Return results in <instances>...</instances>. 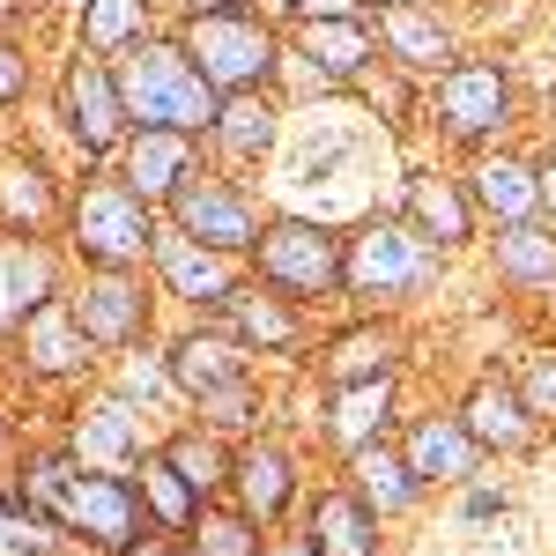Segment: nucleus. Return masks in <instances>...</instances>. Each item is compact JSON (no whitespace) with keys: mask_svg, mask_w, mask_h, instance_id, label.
<instances>
[{"mask_svg":"<svg viewBox=\"0 0 556 556\" xmlns=\"http://www.w3.org/2000/svg\"><path fill=\"white\" fill-rule=\"evenodd\" d=\"M438 282H445V253L416 223H401L393 208H371L349 223L342 304H356V312H401L408 319L424 298H438Z\"/></svg>","mask_w":556,"mask_h":556,"instance_id":"f257e3e1","label":"nucleus"},{"mask_svg":"<svg viewBox=\"0 0 556 556\" xmlns=\"http://www.w3.org/2000/svg\"><path fill=\"white\" fill-rule=\"evenodd\" d=\"M172 38L186 60L201 67L215 97H245V89H282L290 75V30H275L253 0H215V8H186L172 15Z\"/></svg>","mask_w":556,"mask_h":556,"instance_id":"f03ea898","label":"nucleus"},{"mask_svg":"<svg viewBox=\"0 0 556 556\" xmlns=\"http://www.w3.org/2000/svg\"><path fill=\"white\" fill-rule=\"evenodd\" d=\"M164 238V208H149L112 164H83L60 208V253L75 267H149Z\"/></svg>","mask_w":556,"mask_h":556,"instance_id":"7ed1b4c3","label":"nucleus"},{"mask_svg":"<svg viewBox=\"0 0 556 556\" xmlns=\"http://www.w3.org/2000/svg\"><path fill=\"white\" fill-rule=\"evenodd\" d=\"M519 119H527L519 112V75L497 52H460L438 83H424V127L460 156L505 149L519 134Z\"/></svg>","mask_w":556,"mask_h":556,"instance_id":"20e7f679","label":"nucleus"},{"mask_svg":"<svg viewBox=\"0 0 556 556\" xmlns=\"http://www.w3.org/2000/svg\"><path fill=\"white\" fill-rule=\"evenodd\" d=\"M342 253H349L342 223L304 215V208H267L245 267H253L267 290H282V298H298L304 312H319V304H342Z\"/></svg>","mask_w":556,"mask_h":556,"instance_id":"39448f33","label":"nucleus"},{"mask_svg":"<svg viewBox=\"0 0 556 556\" xmlns=\"http://www.w3.org/2000/svg\"><path fill=\"white\" fill-rule=\"evenodd\" d=\"M112 67H119V97H127V119H134V127H186V134H208L215 112H223V97L201 83V67L186 60V45H178L172 30L141 38L134 52H119Z\"/></svg>","mask_w":556,"mask_h":556,"instance_id":"423d86ee","label":"nucleus"},{"mask_svg":"<svg viewBox=\"0 0 556 556\" xmlns=\"http://www.w3.org/2000/svg\"><path fill=\"white\" fill-rule=\"evenodd\" d=\"M8 364H15V379L45 386V393H83V386L104 379V349L83 334L67 290H52V298L8 319Z\"/></svg>","mask_w":556,"mask_h":556,"instance_id":"0eeeda50","label":"nucleus"},{"mask_svg":"<svg viewBox=\"0 0 556 556\" xmlns=\"http://www.w3.org/2000/svg\"><path fill=\"white\" fill-rule=\"evenodd\" d=\"M52 119H60L67 149H75L83 164H112L119 141L134 134L127 97H119V67L97 60V52H83V45H67V60H60V75H52Z\"/></svg>","mask_w":556,"mask_h":556,"instance_id":"6e6552de","label":"nucleus"},{"mask_svg":"<svg viewBox=\"0 0 556 556\" xmlns=\"http://www.w3.org/2000/svg\"><path fill=\"white\" fill-rule=\"evenodd\" d=\"M67 304H75L83 334L104 349V364H112V356H127V349L156 342L164 290H156L149 267H75V275H67Z\"/></svg>","mask_w":556,"mask_h":556,"instance_id":"1a4fd4ad","label":"nucleus"},{"mask_svg":"<svg viewBox=\"0 0 556 556\" xmlns=\"http://www.w3.org/2000/svg\"><path fill=\"white\" fill-rule=\"evenodd\" d=\"M304 497H312V475H304V453L282 430H253V438L230 445V490H223V505H238L245 519H260L275 534V527H290L304 513Z\"/></svg>","mask_w":556,"mask_h":556,"instance_id":"9d476101","label":"nucleus"},{"mask_svg":"<svg viewBox=\"0 0 556 556\" xmlns=\"http://www.w3.org/2000/svg\"><path fill=\"white\" fill-rule=\"evenodd\" d=\"M52 527H60L75 549H89V556H127L141 534H156L141 490H134V475H112V468H75V482H67Z\"/></svg>","mask_w":556,"mask_h":556,"instance_id":"9b49d317","label":"nucleus"},{"mask_svg":"<svg viewBox=\"0 0 556 556\" xmlns=\"http://www.w3.org/2000/svg\"><path fill=\"white\" fill-rule=\"evenodd\" d=\"M164 223L186 230V238H201V245H215V253L245 260V253H253V238H260V223H267V208H260V193L238 172L201 164V172L178 186V201L164 208Z\"/></svg>","mask_w":556,"mask_h":556,"instance_id":"f8f14e48","label":"nucleus"},{"mask_svg":"<svg viewBox=\"0 0 556 556\" xmlns=\"http://www.w3.org/2000/svg\"><path fill=\"white\" fill-rule=\"evenodd\" d=\"M386 67L371 15H334V23H298L290 30V75L312 83V97H342L364 89Z\"/></svg>","mask_w":556,"mask_h":556,"instance_id":"ddd939ff","label":"nucleus"},{"mask_svg":"<svg viewBox=\"0 0 556 556\" xmlns=\"http://www.w3.org/2000/svg\"><path fill=\"white\" fill-rule=\"evenodd\" d=\"M60 438H67V453H75L83 468H112V475H134V460L156 445V438H149V416L134 408L127 393H112L104 379L83 386V393L67 401Z\"/></svg>","mask_w":556,"mask_h":556,"instance_id":"4468645a","label":"nucleus"},{"mask_svg":"<svg viewBox=\"0 0 556 556\" xmlns=\"http://www.w3.org/2000/svg\"><path fill=\"white\" fill-rule=\"evenodd\" d=\"M460 424H468V438L505 468V460H534L542 445H549V430H542V416L519 401V386L505 364H490V371H475L468 386H460Z\"/></svg>","mask_w":556,"mask_h":556,"instance_id":"2eb2a0df","label":"nucleus"},{"mask_svg":"<svg viewBox=\"0 0 556 556\" xmlns=\"http://www.w3.org/2000/svg\"><path fill=\"white\" fill-rule=\"evenodd\" d=\"M149 275H156L164 304H178L186 319H215V304L245 282V260L215 253V245H201V238H186V230L164 223V238H156V253H149Z\"/></svg>","mask_w":556,"mask_h":556,"instance_id":"dca6fc26","label":"nucleus"},{"mask_svg":"<svg viewBox=\"0 0 556 556\" xmlns=\"http://www.w3.org/2000/svg\"><path fill=\"white\" fill-rule=\"evenodd\" d=\"M393 215L416 223L445 260L482 245V215H475V201H468V178L445 172V164H408V172H401V193H393Z\"/></svg>","mask_w":556,"mask_h":556,"instance_id":"f3484780","label":"nucleus"},{"mask_svg":"<svg viewBox=\"0 0 556 556\" xmlns=\"http://www.w3.org/2000/svg\"><path fill=\"white\" fill-rule=\"evenodd\" d=\"M371 30H379L386 67H401V75H416V83H438V75L468 52L460 30H453V15L430 8V0H371Z\"/></svg>","mask_w":556,"mask_h":556,"instance_id":"a211bd4d","label":"nucleus"},{"mask_svg":"<svg viewBox=\"0 0 556 556\" xmlns=\"http://www.w3.org/2000/svg\"><path fill=\"white\" fill-rule=\"evenodd\" d=\"M401 371H386V379H349V386H319V416H312V438L334 453V468H342L356 445H371V438H393L401 430Z\"/></svg>","mask_w":556,"mask_h":556,"instance_id":"6ab92c4d","label":"nucleus"},{"mask_svg":"<svg viewBox=\"0 0 556 556\" xmlns=\"http://www.w3.org/2000/svg\"><path fill=\"white\" fill-rule=\"evenodd\" d=\"M312 379L319 386H349V379H386V371H408V327L401 312H356L349 327L312 342Z\"/></svg>","mask_w":556,"mask_h":556,"instance_id":"aec40b11","label":"nucleus"},{"mask_svg":"<svg viewBox=\"0 0 556 556\" xmlns=\"http://www.w3.org/2000/svg\"><path fill=\"white\" fill-rule=\"evenodd\" d=\"M393 438H401V453H408V468L424 475L430 497H445V490H460V482H475V475L490 468V453L468 438V424H460L453 401H445V408H438V401H430V408H408Z\"/></svg>","mask_w":556,"mask_h":556,"instance_id":"412c9836","label":"nucleus"},{"mask_svg":"<svg viewBox=\"0 0 556 556\" xmlns=\"http://www.w3.org/2000/svg\"><path fill=\"white\" fill-rule=\"evenodd\" d=\"M208 164V134H186V127H134L112 156V172L127 178L149 208H172L178 186Z\"/></svg>","mask_w":556,"mask_h":556,"instance_id":"4be33fe9","label":"nucleus"},{"mask_svg":"<svg viewBox=\"0 0 556 556\" xmlns=\"http://www.w3.org/2000/svg\"><path fill=\"white\" fill-rule=\"evenodd\" d=\"M282 134H290L282 89L223 97V112H215V127H208V164H223V172H267L282 156Z\"/></svg>","mask_w":556,"mask_h":556,"instance_id":"5701e85b","label":"nucleus"},{"mask_svg":"<svg viewBox=\"0 0 556 556\" xmlns=\"http://www.w3.org/2000/svg\"><path fill=\"white\" fill-rule=\"evenodd\" d=\"M215 319L253 349V356H298L304 364V349H312V312L298 298H282V290H267L253 267H245V282L230 298L215 304Z\"/></svg>","mask_w":556,"mask_h":556,"instance_id":"b1692460","label":"nucleus"},{"mask_svg":"<svg viewBox=\"0 0 556 556\" xmlns=\"http://www.w3.org/2000/svg\"><path fill=\"white\" fill-rule=\"evenodd\" d=\"M164 364H172V386H178L186 408L208 401V393H223V386L253 379V349L238 342L223 319H186L172 342H164Z\"/></svg>","mask_w":556,"mask_h":556,"instance_id":"393cba45","label":"nucleus"},{"mask_svg":"<svg viewBox=\"0 0 556 556\" xmlns=\"http://www.w3.org/2000/svg\"><path fill=\"white\" fill-rule=\"evenodd\" d=\"M468 178V201L482 215V230H505V223H534L542 215V156H527V149H482L460 164Z\"/></svg>","mask_w":556,"mask_h":556,"instance_id":"a878e982","label":"nucleus"},{"mask_svg":"<svg viewBox=\"0 0 556 556\" xmlns=\"http://www.w3.org/2000/svg\"><path fill=\"white\" fill-rule=\"evenodd\" d=\"M298 527H304V542H312L319 556H386V519L349 490L342 475L319 482V490L304 497Z\"/></svg>","mask_w":556,"mask_h":556,"instance_id":"bb28decb","label":"nucleus"},{"mask_svg":"<svg viewBox=\"0 0 556 556\" xmlns=\"http://www.w3.org/2000/svg\"><path fill=\"white\" fill-rule=\"evenodd\" d=\"M342 482L371 505V513L393 527V519H408V513H424L430 505V490H424V475L408 468V453H401V438H371V445H356L342 460Z\"/></svg>","mask_w":556,"mask_h":556,"instance_id":"cd10ccee","label":"nucleus"},{"mask_svg":"<svg viewBox=\"0 0 556 556\" xmlns=\"http://www.w3.org/2000/svg\"><path fill=\"white\" fill-rule=\"evenodd\" d=\"M482 253H490V275H497L513 298H556V223L549 215L482 230Z\"/></svg>","mask_w":556,"mask_h":556,"instance_id":"c85d7f7f","label":"nucleus"},{"mask_svg":"<svg viewBox=\"0 0 556 556\" xmlns=\"http://www.w3.org/2000/svg\"><path fill=\"white\" fill-rule=\"evenodd\" d=\"M60 208H67L60 178L30 149H0V238H45L60 230Z\"/></svg>","mask_w":556,"mask_h":556,"instance_id":"c756f323","label":"nucleus"},{"mask_svg":"<svg viewBox=\"0 0 556 556\" xmlns=\"http://www.w3.org/2000/svg\"><path fill=\"white\" fill-rule=\"evenodd\" d=\"M156 30H164V0H83L67 45H83L97 60H119L141 38H156Z\"/></svg>","mask_w":556,"mask_h":556,"instance_id":"7c9ffc66","label":"nucleus"},{"mask_svg":"<svg viewBox=\"0 0 556 556\" xmlns=\"http://www.w3.org/2000/svg\"><path fill=\"white\" fill-rule=\"evenodd\" d=\"M156 453L201 490V505H223V490H230V438H223V430H208L201 416H186V424H172L156 438Z\"/></svg>","mask_w":556,"mask_h":556,"instance_id":"2f4dec72","label":"nucleus"},{"mask_svg":"<svg viewBox=\"0 0 556 556\" xmlns=\"http://www.w3.org/2000/svg\"><path fill=\"white\" fill-rule=\"evenodd\" d=\"M134 490H141V505H149V527H156V534H193V519L208 513V505H201V490H193V482H186L156 445L134 460Z\"/></svg>","mask_w":556,"mask_h":556,"instance_id":"473e14b6","label":"nucleus"},{"mask_svg":"<svg viewBox=\"0 0 556 556\" xmlns=\"http://www.w3.org/2000/svg\"><path fill=\"white\" fill-rule=\"evenodd\" d=\"M75 453H67V438H38V445H23L15 453V468H8V490L30 505L38 519H60V497H67V482H75Z\"/></svg>","mask_w":556,"mask_h":556,"instance_id":"72a5a7b5","label":"nucleus"},{"mask_svg":"<svg viewBox=\"0 0 556 556\" xmlns=\"http://www.w3.org/2000/svg\"><path fill=\"white\" fill-rule=\"evenodd\" d=\"M104 386H112V393H127L141 416H156V408H172V401H178L172 364H164V342H141V349H127V356H112ZM178 408H186V401H178Z\"/></svg>","mask_w":556,"mask_h":556,"instance_id":"f704fd0d","label":"nucleus"},{"mask_svg":"<svg viewBox=\"0 0 556 556\" xmlns=\"http://www.w3.org/2000/svg\"><path fill=\"white\" fill-rule=\"evenodd\" d=\"M186 556H267V527L245 519L238 505H208L186 534Z\"/></svg>","mask_w":556,"mask_h":556,"instance_id":"c9c22d12","label":"nucleus"},{"mask_svg":"<svg viewBox=\"0 0 556 556\" xmlns=\"http://www.w3.org/2000/svg\"><path fill=\"white\" fill-rule=\"evenodd\" d=\"M193 416L238 445V438L267 430V386H260V371H253V379H238V386H223V393H208V401H193Z\"/></svg>","mask_w":556,"mask_h":556,"instance_id":"e433bc0d","label":"nucleus"},{"mask_svg":"<svg viewBox=\"0 0 556 556\" xmlns=\"http://www.w3.org/2000/svg\"><path fill=\"white\" fill-rule=\"evenodd\" d=\"M505 371H513L519 401H527V408L542 416V430L556 438V342H534V349H519V356L505 364Z\"/></svg>","mask_w":556,"mask_h":556,"instance_id":"4c0bfd02","label":"nucleus"},{"mask_svg":"<svg viewBox=\"0 0 556 556\" xmlns=\"http://www.w3.org/2000/svg\"><path fill=\"white\" fill-rule=\"evenodd\" d=\"M453 497V527H490V519H505L513 513V482L505 475H475V482H460V490H445Z\"/></svg>","mask_w":556,"mask_h":556,"instance_id":"58836bf2","label":"nucleus"},{"mask_svg":"<svg viewBox=\"0 0 556 556\" xmlns=\"http://www.w3.org/2000/svg\"><path fill=\"white\" fill-rule=\"evenodd\" d=\"M30 89H38V52L15 38V30H0V119H8V112H23V104H30Z\"/></svg>","mask_w":556,"mask_h":556,"instance_id":"ea45409f","label":"nucleus"},{"mask_svg":"<svg viewBox=\"0 0 556 556\" xmlns=\"http://www.w3.org/2000/svg\"><path fill=\"white\" fill-rule=\"evenodd\" d=\"M275 30H298V23H334V15H371V0H253Z\"/></svg>","mask_w":556,"mask_h":556,"instance_id":"a19ab883","label":"nucleus"},{"mask_svg":"<svg viewBox=\"0 0 556 556\" xmlns=\"http://www.w3.org/2000/svg\"><path fill=\"white\" fill-rule=\"evenodd\" d=\"M267 556H319V549L304 542V527L290 519V527H275V534H267Z\"/></svg>","mask_w":556,"mask_h":556,"instance_id":"79ce46f5","label":"nucleus"},{"mask_svg":"<svg viewBox=\"0 0 556 556\" xmlns=\"http://www.w3.org/2000/svg\"><path fill=\"white\" fill-rule=\"evenodd\" d=\"M23 519H38V513H30V505H23V497H15V490L0 482V549H8V534H15Z\"/></svg>","mask_w":556,"mask_h":556,"instance_id":"37998d69","label":"nucleus"},{"mask_svg":"<svg viewBox=\"0 0 556 556\" xmlns=\"http://www.w3.org/2000/svg\"><path fill=\"white\" fill-rule=\"evenodd\" d=\"M127 556H186V534H141Z\"/></svg>","mask_w":556,"mask_h":556,"instance_id":"c03bdc74","label":"nucleus"},{"mask_svg":"<svg viewBox=\"0 0 556 556\" xmlns=\"http://www.w3.org/2000/svg\"><path fill=\"white\" fill-rule=\"evenodd\" d=\"M30 15H38V8H30V0H0V30H23V23H30Z\"/></svg>","mask_w":556,"mask_h":556,"instance_id":"a18cd8bd","label":"nucleus"},{"mask_svg":"<svg viewBox=\"0 0 556 556\" xmlns=\"http://www.w3.org/2000/svg\"><path fill=\"white\" fill-rule=\"evenodd\" d=\"M542 215L556 223V156H542Z\"/></svg>","mask_w":556,"mask_h":556,"instance_id":"49530a36","label":"nucleus"},{"mask_svg":"<svg viewBox=\"0 0 556 556\" xmlns=\"http://www.w3.org/2000/svg\"><path fill=\"white\" fill-rule=\"evenodd\" d=\"M30 8H38V15H75L83 0H30Z\"/></svg>","mask_w":556,"mask_h":556,"instance_id":"de8ad7c7","label":"nucleus"},{"mask_svg":"<svg viewBox=\"0 0 556 556\" xmlns=\"http://www.w3.org/2000/svg\"><path fill=\"white\" fill-rule=\"evenodd\" d=\"M8 438H15V416L0 408V460H8Z\"/></svg>","mask_w":556,"mask_h":556,"instance_id":"09e8293b","label":"nucleus"},{"mask_svg":"<svg viewBox=\"0 0 556 556\" xmlns=\"http://www.w3.org/2000/svg\"><path fill=\"white\" fill-rule=\"evenodd\" d=\"M164 8H172V15H186V8H215V0H164Z\"/></svg>","mask_w":556,"mask_h":556,"instance_id":"8fccbe9b","label":"nucleus"},{"mask_svg":"<svg viewBox=\"0 0 556 556\" xmlns=\"http://www.w3.org/2000/svg\"><path fill=\"white\" fill-rule=\"evenodd\" d=\"M542 156H556V119H549V141H542Z\"/></svg>","mask_w":556,"mask_h":556,"instance_id":"3c124183","label":"nucleus"},{"mask_svg":"<svg viewBox=\"0 0 556 556\" xmlns=\"http://www.w3.org/2000/svg\"><path fill=\"white\" fill-rule=\"evenodd\" d=\"M549 445H556V438H549Z\"/></svg>","mask_w":556,"mask_h":556,"instance_id":"603ef678","label":"nucleus"}]
</instances>
